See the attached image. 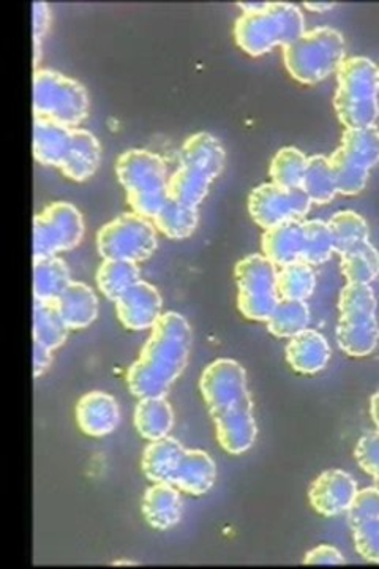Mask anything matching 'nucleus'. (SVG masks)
Listing matches in <instances>:
<instances>
[{
    "label": "nucleus",
    "instance_id": "nucleus-1",
    "mask_svg": "<svg viewBox=\"0 0 379 569\" xmlns=\"http://www.w3.org/2000/svg\"><path fill=\"white\" fill-rule=\"evenodd\" d=\"M200 390L222 450L233 455L251 450L258 427L246 369L234 359L214 360L201 375Z\"/></svg>",
    "mask_w": 379,
    "mask_h": 569
},
{
    "label": "nucleus",
    "instance_id": "nucleus-2",
    "mask_svg": "<svg viewBox=\"0 0 379 569\" xmlns=\"http://www.w3.org/2000/svg\"><path fill=\"white\" fill-rule=\"evenodd\" d=\"M191 328L186 317L165 312L152 328L140 358L127 372V384L134 398H166L189 364Z\"/></svg>",
    "mask_w": 379,
    "mask_h": 569
},
{
    "label": "nucleus",
    "instance_id": "nucleus-3",
    "mask_svg": "<svg viewBox=\"0 0 379 569\" xmlns=\"http://www.w3.org/2000/svg\"><path fill=\"white\" fill-rule=\"evenodd\" d=\"M244 13L234 24V38L253 58L286 46L306 32V17L289 2L239 3Z\"/></svg>",
    "mask_w": 379,
    "mask_h": 569
},
{
    "label": "nucleus",
    "instance_id": "nucleus-4",
    "mask_svg": "<svg viewBox=\"0 0 379 569\" xmlns=\"http://www.w3.org/2000/svg\"><path fill=\"white\" fill-rule=\"evenodd\" d=\"M226 154L222 143L208 132L194 133L179 154V166L168 179V198L186 206L198 208L222 175Z\"/></svg>",
    "mask_w": 379,
    "mask_h": 569
},
{
    "label": "nucleus",
    "instance_id": "nucleus-5",
    "mask_svg": "<svg viewBox=\"0 0 379 569\" xmlns=\"http://www.w3.org/2000/svg\"><path fill=\"white\" fill-rule=\"evenodd\" d=\"M378 67L364 56L346 58L336 70L334 108L345 129L375 127L379 118Z\"/></svg>",
    "mask_w": 379,
    "mask_h": 569
},
{
    "label": "nucleus",
    "instance_id": "nucleus-6",
    "mask_svg": "<svg viewBox=\"0 0 379 569\" xmlns=\"http://www.w3.org/2000/svg\"><path fill=\"white\" fill-rule=\"evenodd\" d=\"M116 176L134 214L154 221L168 200L169 178L161 155L146 150L126 151L117 158Z\"/></svg>",
    "mask_w": 379,
    "mask_h": 569
},
{
    "label": "nucleus",
    "instance_id": "nucleus-7",
    "mask_svg": "<svg viewBox=\"0 0 379 569\" xmlns=\"http://www.w3.org/2000/svg\"><path fill=\"white\" fill-rule=\"evenodd\" d=\"M346 45L342 32L332 27L306 31L283 46V62L294 80L303 84L321 83L345 62Z\"/></svg>",
    "mask_w": 379,
    "mask_h": 569
},
{
    "label": "nucleus",
    "instance_id": "nucleus-8",
    "mask_svg": "<svg viewBox=\"0 0 379 569\" xmlns=\"http://www.w3.org/2000/svg\"><path fill=\"white\" fill-rule=\"evenodd\" d=\"M378 300L370 285L346 284L340 292L336 342L353 358H365L377 349Z\"/></svg>",
    "mask_w": 379,
    "mask_h": 569
},
{
    "label": "nucleus",
    "instance_id": "nucleus-9",
    "mask_svg": "<svg viewBox=\"0 0 379 569\" xmlns=\"http://www.w3.org/2000/svg\"><path fill=\"white\" fill-rule=\"evenodd\" d=\"M32 106L34 118L78 129L87 118L88 95L86 87L76 80L56 70L37 69L32 80Z\"/></svg>",
    "mask_w": 379,
    "mask_h": 569
},
{
    "label": "nucleus",
    "instance_id": "nucleus-10",
    "mask_svg": "<svg viewBox=\"0 0 379 569\" xmlns=\"http://www.w3.org/2000/svg\"><path fill=\"white\" fill-rule=\"evenodd\" d=\"M339 195L354 197L363 192L370 169L379 164V129H345L342 143L329 155Z\"/></svg>",
    "mask_w": 379,
    "mask_h": 569
},
{
    "label": "nucleus",
    "instance_id": "nucleus-11",
    "mask_svg": "<svg viewBox=\"0 0 379 569\" xmlns=\"http://www.w3.org/2000/svg\"><path fill=\"white\" fill-rule=\"evenodd\" d=\"M279 268L264 256H248L234 268L237 307L251 321L265 323L279 304Z\"/></svg>",
    "mask_w": 379,
    "mask_h": 569
},
{
    "label": "nucleus",
    "instance_id": "nucleus-12",
    "mask_svg": "<svg viewBox=\"0 0 379 569\" xmlns=\"http://www.w3.org/2000/svg\"><path fill=\"white\" fill-rule=\"evenodd\" d=\"M157 228L146 217L126 212L103 225L97 235V249L103 260H127L141 263L157 250Z\"/></svg>",
    "mask_w": 379,
    "mask_h": 569
},
{
    "label": "nucleus",
    "instance_id": "nucleus-13",
    "mask_svg": "<svg viewBox=\"0 0 379 569\" xmlns=\"http://www.w3.org/2000/svg\"><path fill=\"white\" fill-rule=\"evenodd\" d=\"M84 236L81 212L67 201H56L34 217V258L58 257L80 246Z\"/></svg>",
    "mask_w": 379,
    "mask_h": 569
},
{
    "label": "nucleus",
    "instance_id": "nucleus-14",
    "mask_svg": "<svg viewBox=\"0 0 379 569\" xmlns=\"http://www.w3.org/2000/svg\"><path fill=\"white\" fill-rule=\"evenodd\" d=\"M311 200L303 187H282L261 183L248 197V212L261 228L306 221Z\"/></svg>",
    "mask_w": 379,
    "mask_h": 569
},
{
    "label": "nucleus",
    "instance_id": "nucleus-15",
    "mask_svg": "<svg viewBox=\"0 0 379 569\" xmlns=\"http://www.w3.org/2000/svg\"><path fill=\"white\" fill-rule=\"evenodd\" d=\"M115 304L117 318L130 331L152 330L163 315L161 293L144 281L130 286Z\"/></svg>",
    "mask_w": 379,
    "mask_h": 569
},
{
    "label": "nucleus",
    "instance_id": "nucleus-16",
    "mask_svg": "<svg viewBox=\"0 0 379 569\" xmlns=\"http://www.w3.org/2000/svg\"><path fill=\"white\" fill-rule=\"evenodd\" d=\"M356 494L357 483L350 473L328 470L313 481L308 498L315 511L324 518H335L348 512Z\"/></svg>",
    "mask_w": 379,
    "mask_h": 569
},
{
    "label": "nucleus",
    "instance_id": "nucleus-17",
    "mask_svg": "<svg viewBox=\"0 0 379 569\" xmlns=\"http://www.w3.org/2000/svg\"><path fill=\"white\" fill-rule=\"evenodd\" d=\"M76 420L80 429L88 437H106L119 426V405L112 395L92 391L83 395L76 405Z\"/></svg>",
    "mask_w": 379,
    "mask_h": 569
},
{
    "label": "nucleus",
    "instance_id": "nucleus-18",
    "mask_svg": "<svg viewBox=\"0 0 379 569\" xmlns=\"http://www.w3.org/2000/svg\"><path fill=\"white\" fill-rule=\"evenodd\" d=\"M215 481H217V465L214 459L203 450H186L171 484L180 493L201 497L215 486Z\"/></svg>",
    "mask_w": 379,
    "mask_h": 569
},
{
    "label": "nucleus",
    "instance_id": "nucleus-19",
    "mask_svg": "<svg viewBox=\"0 0 379 569\" xmlns=\"http://www.w3.org/2000/svg\"><path fill=\"white\" fill-rule=\"evenodd\" d=\"M286 360L297 374L315 375L328 367L331 346L320 332L306 330L289 339Z\"/></svg>",
    "mask_w": 379,
    "mask_h": 569
},
{
    "label": "nucleus",
    "instance_id": "nucleus-20",
    "mask_svg": "<svg viewBox=\"0 0 379 569\" xmlns=\"http://www.w3.org/2000/svg\"><path fill=\"white\" fill-rule=\"evenodd\" d=\"M100 161L102 146L97 138L92 135L88 130L73 129L69 151H67L59 169L63 176L74 180V182H84L95 175Z\"/></svg>",
    "mask_w": 379,
    "mask_h": 569
},
{
    "label": "nucleus",
    "instance_id": "nucleus-21",
    "mask_svg": "<svg viewBox=\"0 0 379 569\" xmlns=\"http://www.w3.org/2000/svg\"><path fill=\"white\" fill-rule=\"evenodd\" d=\"M143 515L152 529H175L182 518L180 490L171 483H154L144 494Z\"/></svg>",
    "mask_w": 379,
    "mask_h": 569
},
{
    "label": "nucleus",
    "instance_id": "nucleus-22",
    "mask_svg": "<svg viewBox=\"0 0 379 569\" xmlns=\"http://www.w3.org/2000/svg\"><path fill=\"white\" fill-rule=\"evenodd\" d=\"M261 247L263 256L277 268L303 260V222H289L264 229Z\"/></svg>",
    "mask_w": 379,
    "mask_h": 569
},
{
    "label": "nucleus",
    "instance_id": "nucleus-23",
    "mask_svg": "<svg viewBox=\"0 0 379 569\" xmlns=\"http://www.w3.org/2000/svg\"><path fill=\"white\" fill-rule=\"evenodd\" d=\"M56 304L70 330H84L97 320V296L94 289L83 282H72L56 299Z\"/></svg>",
    "mask_w": 379,
    "mask_h": 569
},
{
    "label": "nucleus",
    "instance_id": "nucleus-24",
    "mask_svg": "<svg viewBox=\"0 0 379 569\" xmlns=\"http://www.w3.org/2000/svg\"><path fill=\"white\" fill-rule=\"evenodd\" d=\"M72 130L52 120L34 118V157L38 164L59 168L69 151Z\"/></svg>",
    "mask_w": 379,
    "mask_h": 569
},
{
    "label": "nucleus",
    "instance_id": "nucleus-25",
    "mask_svg": "<svg viewBox=\"0 0 379 569\" xmlns=\"http://www.w3.org/2000/svg\"><path fill=\"white\" fill-rule=\"evenodd\" d=\"M186 448L175 437H165L151 441L143 452L144 475L152 483H171Z\"/></svg>",
    "mask_w": 379,
    "mask_h": 569
},
{
    "label": "nucleus",
    "instance_id": "nucleus-26",
    "mask_svg": "<svg viewBox=\"0 0 379 569\" xmlns=\"http://www.w3.org/2000/svg\"><path fill=\"white\" fill-rule=\"evenodd\" d=\"M175 426V413L166 398H144L134 410V427L149 441L168 437Z\"/></svg>",
    "mask_w": 379,
    "mask_h": 569
},
{
    "label": "nucleus",
    "instance_id": "nucleus-27",
    "mask_svg": "<svg viewBox=\"0 0 379 569\" xmlns=\"http://www.w3.org/2000/svg\"><path fill=\"white\" fill-rule=\"evenodd\" d=\"M69 331L70 328L60 315L56 300L34 298V327H32L34 341L40 342L55 352L66 344Z\"/></svg>",
    "mask_w": 379,
    "mask_h": 569
},
{
    "label": "nucleus",
    "instance_id": "nucleus-28",
    "mask_svg": "<svg viewBox=\"0 0 379 569\" xmlns=\"http://www.w3.org/2000/svg\"><path fill=\"white\" fill-rule=\"evenodd\" d=\"M72 282L69 266L62 258H34L35 299L56 300Z\"/></svg>",
    "mask_w": 379,
    "mask_h": 569
},
{
    "label": "nucleus",
    "instance_id": "nucleus-29",
    "mask_svg": "<svg viewBox=\"0 0 379 569\" xmlns=\"http://www.w3.org/2000/svg\"><path fill=\"white\" fill-rule=\"evenodd\" d=\"M300 187L310 198L311 203L320 204V206L321 204L331 203L339 195L329 157L321 154L308 157L306 173H304Z\"/></svg>",
    "mask_w": 379,
    "mask_h": 569
},
{
    "label": "nucleus",
    "instance_id": "nucleus-30",
    "mask_svg": "<svg viewBox=\"0 0 379 569\" xmlns=\"http://www.w3.org/2000/svg\"><path fill=\"white\" fill-rule=\"evenodd\" d=\"M141 281L138 263L127 260H103L97 271V285L106 299L117 300L130 286Z\"/></svg>",
    "mask_w": 379,
    "mask_h": 569
},
{
    "label": "nucleus",
    "instance_id": "nucleus-31",
    "mask_svg": "<svg viewBox=\"0 0 379 569\" xmlns=\"http://www.w3.org/2000/svg\"><path fill=\"white\" fill-rule=\"evenodd\" d=\"M334 240V252L339 256L350 252L354 247L368 242L370 228L363 215L354 211L335 212L328 222Z\"/></svg>",
    "mask_w": 379,
    "mask_h": 569
},
{
    "label": "nucleus",
    "instance_id": "nucleus-32",
    "mask_svg": "<svg viewBox=\"0 0 379 569\" xmlns=\"http://www.w3.org/2000/svg\"><path fill=\"white\" fill-rule=\"evenodd\" d=\"M308 323L310 307L306 300L280 299L265 327L275 337L292 339L306 331Z\"/></svg>",
    "mask_w": 379,
    "mask_h": 569
},
{
    "label": "nucleus",
    "instance_id": "nucleus-33",
    "mask_svg": "<svg viewBox=\"0 0 379 569\" xmlns=\"http://www.w3.org/2000/svg\"><path fill=\"white\" fill-rule=\"evenodd\" d=\"M198 221H200L198 208L186 206L168 198L152 222L166 238L186 239L193 235Z\"/></svg>",
    "mask_w": 379,
    "mask_h": 569
},
{
    "label": "nucleus",
    "instance_id": "nucleus-34",
    "mask_svg": "<svg viewBox=\"0 0 379 569\" xmlns=\"http://www.w3.org/2000/svg\"><path fill=\"white\" fill-rule=\"evenodd\" d=\"M340 261V271L348 284L370 285L379 275V252L377 247L368 242L354 247L343 253Z\"/></svg>",
    "mask_w": 379,
    "mask_h": 569
},
{
    "label": "nucleus",
    "instance_id": "nucleus-35",
    "mask_svg": "<svg viewBox=\"0 0 379 569\" xmlns=\"http://www.w3.org/2000/svg\"><path fill=\"white\" fill-rule=\"evenodd\" d=\"M317 288V275L304 261L280 268L277 289L280 299L307 300Z\"/></svg>",
    "mask_w": 379,
    "mask_h": 569
},
{
    "label": "nucleus",
    "instance_id": "nucleus-36",
    "mask_svg": "<svg viewBox=\"0 0 379 569\" xmlns=\"http://www.w3.org/2000/svg\"><path fill=\"white\" fill-rule=\"evenodd\" d=\"M304 263L310 266H320L325 261L331 260L334 253V240H332L331 229L324 221H304Z\"/></svg>",
    "mask_w": 379,
    "mask_h": 569
},
{
    "label": "nucleus",
    "instance_id": "nucleus-37",
    "mask_svg": "<svg viewBox=\"0 0 379 569\" xmlns=\"http://www.w3.org/2000/svg\"><path fill=\"white\" fill-rule=\"evenodd\" d=\"M307 162V155L297 147H283L272 158L271 168H269L272 182L282 187H300Z\"/></svg>",
    "mask_w": 379,
    "mask_h": 569
},
{
    "label": "nucleus",
    "instance_id": "nucleus-38",
    "mask_svg": "<svg viewBox=\"0 0 379 569\" xmlns=\"http://www.w3.org/2000/svg\"><path fill=\"white\" fill-rule=\"evenodd\" d=\"M374 519H379V490L375 486L357 490L348 510L351 529Z\"/></svg>",
    "mask_w": 379,
    "mask_h": 569
},
{
    "label": "nucleus",
    "instance_id": "nucleus-39",
    "mask_svg": "<svg viewBox=\"0 0 379 569\" xmlns=\"http://www.w3.org/2000/svg\"><path fill=\"white\" fill-rule=\"evenodd\" d=\"M357 554L370 564H379V519L364 522L353 529Z\"/></svg>",
    "mask_w": 379,
    "mask_h": 569
},
{
    "label": "nucleus",
    "instance_id": "nucleus-40",
    "mask_svg": "<svg viewBox=\"0 0 379 569\" xmlns=\"http://www.w3.org/2000/svg\"><path fill=\"white\" fill-rule=\"evenodd\" d=\"M356 461L367 475H379V429L371 430L360 438L356 447Z\"/></svg>",
    "mask_w": 379,
    "mask_h": 569
},
{
    "label": "nucleus",
    "instance_id": "nucleus-41",
    "mask_svg": "<svg viewBox=\"0 0 379 569\" xmlns=\"http://www.w3.org/2000/svg\"><path fill=\"white\" fill-rule=\"evenodd\" d=\"M51 24V10L48 3L38 2L32 3V40H34V69L37 70L38 62L42 56V40L49 29Z\"/></svg>",
    "mask_w": 379,
    "mask_h": 569
},
{
    "label": "nucleus",
    "instance_id": "nucleus-42",
    "mask_svg": "<svg viewBox=\"0 0 379 569\" xmlns=\"http://www.w3.org/2000/svg\"><path fill=\"white\" fill-rule=\"evenodd\" d=\"M304 565H331V567H336V565H345V557L336 547L322 544V546L311 549L304 557Z\"/></svg>",
    "mask_w": 379,
    "mask_h": 569
},
{
    "label": "nucleus",
    "instance_id": "nucleus-43",
    "mask_svg": "<svg viewBox=\"0 0 379 569\" xmlns=\"http://www.w3.org/2000/svg\"><path fill=\"white\" fill-rule=\"evenodd\" d=\"M52 364V349L34 341V377L38 378L46 374Z\"/></svg>",
    "mask_w": 379,
    "mask_h": 569
},
{
    "label": "nucleus",
    "instance_id": "nucleus-44",
    "mask_svg": "<svg viewBox=\"0 0 379 569\" xmlns=\"http://www.w3.org/2000/svg\"><path fill=\"white\" fill-rule=\"evenodd\" d=\"M307 10H311V12H328L332 7L335 5L334 2H304Z\"/></svg>",
    "mask_w": 379,
    "mask_h": 569
},
{
    "label": "nucleus",
    "instance_id": "nucleus-45",
    "mask_svg": "<svg viewBox=\"0 0 379 569\" xmlns=\"http://www.w3.org/2000/svg\"><path fill=\"white\" fill-rule=\"evenodd\" d=\"M370 415L374 423L377 424L379 429V391L371 398L370 401Z\"/></svg>",
    "mask_w": 379,
    "mask_h": 569
},
{
    "label": "nucleus",
    "instance_id": "nucleus-46",
    "mask_svg": "<svg viewBox=\"0 0 379 569\" xmlns=\"http://www.w3.org/2000/svg\"><path fill=\"white\" fill-rule=\"evenodd\" d=\"M375 487H377V489L379 490V475L378 476H375Z\"/></svg>",
    "mask_w": 379,
    "mask_h": 569
},
{
    "label": "nucleus",
    "instance_id": "nucleus-47",
    "mask_svg": "<svg viewBox=\"0 0 379 569\" xmlns=\"http://www.w3.org/2000/svg\"><path fill=\"white\" fill-rule=\"evenodd\" d=\"M378 90H379V67H378Z\"/></svg>",
    "mask_w": 379,
    "mask_h": 569
}]
</instances>
